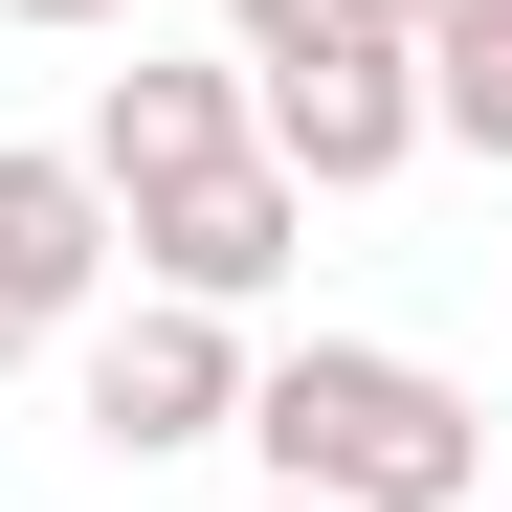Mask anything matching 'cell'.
Masks as SVG:
<instances>
[{"label":"cell","mask_w":512,"mask_h":512,"mask_svg":"<svg viewBox=\"0 0 512 512\" xmlns=\"http://www.w3.org/2000/svg\"><path fill=\"white\" fill-rule=\"evenodd\" d=\"M245 512H312V490H245Z\"/></svg>","instance_id":"8fae6325"},{"label":"cell","mask_w":512,"mask_h":512,"mask_svg":"<svg viewBox=\"0 0 512 512\" xmlns=\"http://www.w3.org/2000/svg\"><path fill=\"white\" fill-rule=\"evenodd\" d=\"M0 23H45V45H90V23H134V0H0Z\"/></svg>","instance_id":"ba28073f"},{"label":"cell","mask_w":512,"mask_h":512,"mask_svg":"<svg viewBox=\"0 0 512 512\" xmlns=\"http://www.w3.org/2000/svg\"><path fill=\"white\" fill-rule=\"evenodd\" d=\"M290 245H312V201L268 179V156H223V179H179V201H134V223H112V268H134V290H179V312H268V290H290Z\"/></svg>","instance_id":"8992f818"},{"label":"cell","mask_w":512,"mask_h":512,"mask_svg":"<svg viewBox=\"0 0 512 512\" xmlns=\"http://www.w3.org/2000/svg\"><path fill=\"white\" fill-rule=\"evenodd\" d=\"M223 67H245V156H268L290 201H379L423 156V67L357 45L334 0H223Z\"/></svg>","instance_id":"7a4b0ae2"},{"label":"cell","mask_w":512,"mask_h":512,"mask_svg":"<svg viewBox=\"0 0 512 512\" xmlns=\"http://www.w3.org/2000/svg\"><path fill=\"white\" fill-rule=\"evenodd\" d=\"M67 401H90L112 468H179L245 423V312H179V290H112L90 334H67Z\"/></svg>","instance_id":"3957f363"},{"label":"cell","mask_w":512,"mask_h":512,"mask_svg":"<svg viewBox=\"0 0 512 512\" xmlns=\"http://www.w3.org/2000/svg\"><path fill=\"white\" fill-rule=\"evenodd\" d=\"M67 156H90L112 223L179 201V179H223V156H245V67H223V45H134V67H90V134H67Z\"/></svg>","instance_id":"5b68a950"},{"label":"cell","mask_w":512,"mask_h":512,"mask_svg":"<svg viewBox=\"0 0 512 512\" xmlns=\"http://www.w3.org/2000/svg\"><path fill=\"white\" fill-rule=\"evenodd\" d=\"M223 446H268V490H312V512H468L490 490V401L446 357H401V334H290V357H245Z\"/></svg>","instance_id":"6da1fadb"},{"label":"cell","mask_w":512,"mask_h":512,"mask_svg":"<svg viewBox=\"0 0 512 512\" xmlns=\"http://www.w3.org/2000/svg\"><path fill=\"white\" fill-rule=\"evenodd\" d=\"M334 23H357V45H423V23H446V0H334Z\"/></svg>","instance_id":"9c48e42d"},{"label":"cell","mask_w":512,"mask_h":512,"mask_svg":"<svg viewBox=\"0 0 512 512\" xmlns=\"http://www.w3.org/2000/svg\"><path fill=\"white\" fill-rule=\"evenodd\" d=\"M401 67H423V156H490L512 179V0H446Z\"/></svg>","instance_id":"52a82bcc"},{"label":"cell","mask_w":512,"mask_h":512,"mask_svg":"<svg viewBox=\"0 0 512 512\" xmlns=\"http://www.w3.org/2000/svg\"><path fill=\"white\" fill-rule=\"evenodd\" d=\"M490 512H512V423H490Z\"/></svg>","instance_id":"30bf717a"},{"label":"cell","mask_w":512,"mask_h":512,"mask_svg":"<svg viewBox=\"0 0 512 512\" xmlns=\"http://www.w3.org/2000/svg\"><path fill=\"white\" fill-rule=\"evenodd\" d=\"M90 312H112V201H90V156H67V134H0V379L67 357Z\"/></svg>","instance_id":"277c9868"}]
</instances>
